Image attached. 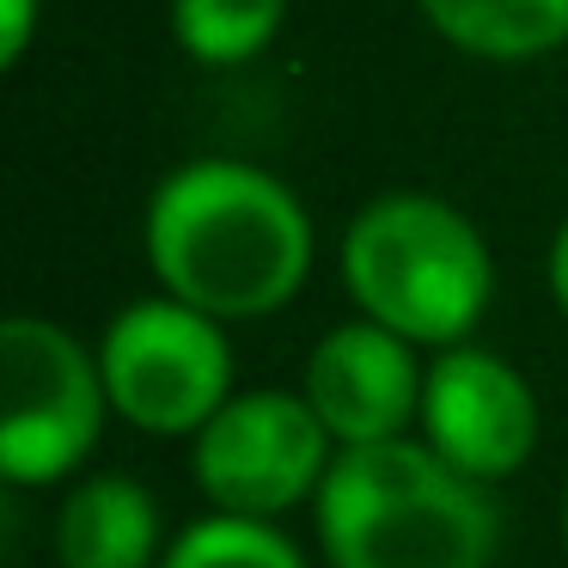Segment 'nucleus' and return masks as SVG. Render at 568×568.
I'll return each instance as SVG.
<instances>
[{"label": "nucleus", "mask_w": 568, "mask_h": 568, "mask_svg": "<svg viewBox=\"0 0 568 568\" xmlns=\"http://www.w3.org/2000/svg\"><path fill=\"white\" fill-rule=\"evenodd\" d=\"M38 19H43V0H0V68H19L38 38Z\"/></svg>", "instance_id": "ddd939ff"}, {"label": "nucleus", "mask_w": 568, "mask_h": 568, "mask_svg": "<svg viewBox=\"0 0 568 568\" xmlns=\"http://www.w3.org/2000/svg\"><path fill=\"white\" fill-rule=\"evenodd\" d=\"M428 31L477 62H538L568 43V0H416Z\"/></svg>", "instance_id": "9d476101"}, {"label": "nucleus", "mask_w": 568, "mask_h": 568, "mask_svg": "<svg viewBox=\"0 0 568 568\" xmlns=\"http://www.w3.org/2000/svg\"><path fill=\"white\" fill-rule=\"evenodd\" d=\"M422 373L428 367H416L409 336L373 318H348L312 343L300 392L336 446H373L409 434V422L422 416Z\"/></svg>", "instance_id": "6e6552de"}, {"label": "nucleus", "mask_w": 568, "mask_h": 568, "mask_svg": "<svg viewBox=\"0 0 568 568\" xmlns=\"http://www.w3.org/2000/svg\"><path fill=\"white\" fill-rule=\"evenodd\" d=\"M416 434L465 477L507 483L538 453V392L495 348H434L428 373H422Z\"/></svg>", "instance_id": "0eeeda50"}, {"label": "nucleus", "mask_w": 568, "mask_h": 568, "mask_svg": "<svg viewBox=\"0 0 568 568\" xmlns=\"http://www.w3.org/2000/svg\"><path fill=\"white\" fill-rule=\"evenodd\" d=\"M104 367L74 331L38 312L0 324V477L19 489L74 477L104 434Z\"/></svg>", "instance_id": "20e7f679"}, {"label": "nucleus", "mask_w": 568, "mask_h": 568, "mask_svg": "<svg viewBox=\"0 0 568 568\" xmlns=\"http://www.w3.org/2000/svg\"><path fill=\"white\" fill-rule=\"evenodd\" d=\"M312 507L331 568H489L501 538L489 483L446 465L422 434L343 446Z\"/></svg>", "instance_id": "f03ea898"}, {"label": "nucleus", "mask_w": 568, "mask_h": 568, "mask_svg": "<svg viewBox=\"0 0 568 568\" xmlns=\"http://www.w3.org/2000/svg\"><path fill=\"white\" fill-rule=\"evenodd\" d=\"M160 568H306L275 519H245V514H202L165 544Z\"/></svg>", "instance_id": "f8f14e48"}, {"label": "nucleus", "mask_w": 568, "mask_h": 568, "mask_svg": "<svg viewBox=\"0 0 568 568\" xmlns=\"http://www.w3.org/2000/svg\"><path fill=\"white\" fill-rule=\"evenodd\" d=\"M336 453L343 446L331 440L306 392H282V385L233 392L190 434L196 489L209 495L214 514L245 519H282L300 501H318Z\"/></svg>", "instance_id": "423d86ee"}, {"label": "nucleus", "mask_w": 568, "mask_h": 568, "mask_svg": "<svg viewBox=\"0 0 568 568\" xmlns=\"http://www.w3.org/2000/svg\"><path fill=\"white\" fill-rule=\"evenodd\" d=\"M99 367L111 409L141 434H196L233 397V348L221 318L172 294L129 300L99 336Z\"/></svg>", "instance_id": "39448f33"}, {"label": "nucleus", "mask_w": 568, "mask_h": 568, "mask_svg": "<svg viewBox=\"0 0 568 568\" xmlns=\"http://www.w3.org/2000/svg\"><path fill=\"white\" fill-rule=\"evenodd\" d=\"M550 300L562 306V318H568V221L556 226V239H550Z\"/></svg>", "instance_id": "4468645a"}, {"label": "nucleus", "mask_w": 568, "mask_h": 568, "mask_svg": "<svg viewBox=\"0 0 568 568\" xmlns=\"http://www.w3.org/2000/svg\"><path fill=\"white\" fill-rule=\"evenodd\" d=\"M562 544H568V489H562Z\"/></svg>", "instance_id": "2eb2a0df"}, {"label": "nucleus", "mask_w": 568, "mask_h": 568, "mask_svg": "<svg viewBox=\"0 0 568 568\" xmlns=\"http://www.w3.org/2000/svg\"><path fill=\"white\" fill-rule=\"evenodd\" d=\"M160 294L221 324L270 318L312 275V214L275 172L245 160H190L160 178L141 214Z\"/></svg>", "instance_id": "f257e3e1"}, {"label": "nucleus", "mask_w": 568, "mask_h": 568, "mask_svg": "<svg viewBox=\"0 0 568 568\" xmlns=\"http://www.w3.org/2000/svg\"><path fill=\"white\" fill-rule=\"evenodd\" d=\"M62 568H160V501L135 477H80L55 514Z\"/></svg>", "instance_id": "1a4fd4ad"}, {"label": "nucleus", "mask_w": 568, "mask_h": 568, "mask_svg": "<svg viewBox=\"0 0 568 568\" xmlns=\"http://www.w3.org/2000/svg\"><path fill=\"white\" fill-rule=\"evenodd\" d=\"M287 0H172V38L196 68H245L275 43Z\"/></svg>", "instance_id": "9b49d317"}, {"label": "nucleus", "mask_w": 568, "mask_h": 568, "mask_svg": "<svg viewBox=\"0 0 568 568\" xmlns=\"http://www.w3.org/2000/svg\"><path fill=\"white\" fill-rule=\"evenodd\" d=\"M343 282L361 318L416 348L470 343L495 300V257L465 209L434 190H385L348 221Z\"/></svg>", "instance_id": "7ed1b4c3"}]
</instances>
